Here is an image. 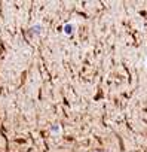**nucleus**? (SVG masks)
<instances>
[{
	"label": "nucleus",
	"mask_w": 147,
	"mask_h": 152,
	"mask_svg": "<svg viewBox=\"0 0 147 152\" xmlns=\"http://www.w3.org/2000/svg\"><path fill=\"white\" fill-rule=\"evenodd\" d=\"M71 28H73V26H70V24H67V26L64 27V31H65L67 34H70V33H71Z\"/></svg>",
	"instance_id": "obj_1"
}]
</instances>
